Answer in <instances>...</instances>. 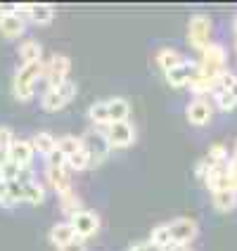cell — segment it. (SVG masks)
Wrapping results in <instances>:
<instances>
[{
  "label": "cell",
  "mask_w": 237,
  "mask_h": 251,
  "mask_svg": "<svg viewBox=\"0 0 237 251\" xmlns=\"http://www.w3.org/2000/svg\"><path fill=\"white\" fill-rule=\"evenodd\" d=\"M150 242H154L157 247H161L164 251L171 249V232H168V225L166 223L157 225L152 230V235H150Z\"/></svg>",
  "instance_id": "obj_25"
},
{
  "label": "cell",
  "mask_w": 237,
  "mask_h": 251,
  "mask_svg": "<svg viewBox=\"0 0 237 251\" xmlns=\"http://www.w3.org/2000/svg\"><path fill=\"white\" fill-rule=\"evenodd\" d=\"M33 145H31V140H24V138H14L12 147H10V161H12L14 166H19L22 171L24 168H31V161H33Z\"/></svg>",
  "instance_id": "obj_14"
},
{
  "label": "cell",
  "mask_w": 237,
  "mask_h": 251,
  "mask_svg": "<svg viewBox=\"0 0 237 251\" xmlns=\"http://www.w3.org/2000/svg\"><path fill=\"white\" fill-rule=\"evenodd\" d=\"M207 161H209L211 166H216V164H225L230 156H228V150H225V145H221V142H216V145H211L209 147V154L204 156Z\"/></svg>",
  "instance_id": "obj_27"
},
{
  "label": "cell",
  "mask_w": 237,
  "mask_h": 251,
  "mask_svg": "<svg viewBox=\"0 0 237 251\" xmlns=\"http://www.w3.org/2000/svg\"><path fill=\"white\" fill-rule=\"evenodd\" d=\"M43 67H45V62H28V64H22L17 74H14V83H12V90L17 100H22V102H28V100H33L36 95V81L43 78Z\"/></svg>",
  "instance_id": "obj_1"
},
{
  "label": "cell",
  "mask_w": 237,
  "mask_h": 251,
  "mask_svg": "<svg viewBox=\"0 0 237 251\" xmlns=\"http://www.w3.org/2000/svg\"><path fill=\"white\" fill-rule=\"evenodd\" d=\"M59 251H88L83 244V239H74V242H69V244H64Z\"/></svg>",
  "instance_id": "obj_36"
},
{
  "label": "cell",
  "mask_w": 237,
  "mask_h": 251,
  "mask_svg": "<svg viewBox=\"0 0 237 251\" xmlns=\"http://www.w3.org/2000/svg\"><path fill=\"white\" fill-rule=\"evenodd\" d=\"M185 116L192 126H207L213 119V102L209 98H195L185 107Z\"/></svg>",
  "instance_id": "obj_11"
},
{
  "label": "cell",
  "mask_w": 237,
  "mask_h": 251,
  "mask_svg": "<svg viewBox=\"0 0 237 251\" xmlns=\"http://www.w3.org/2000/svg\"><path fill=\"white\" fill-rule=\"evenodd\" d=\"M211 204L213 209L221 211V213H230L237 206V192L235 190H218V192H211Z\"/></svg>",
  "instance_id": "obj_19"
},
{
  "label": "cell",
  "mask_w": 237,
  "mask_h": 251,
  "mask_svg": "<svg viewBox=\"0 0 237 251\" xmlns=\"http://www.w3.org/2000/svg\"><path fill=\"white\" fill-rule=\"evenodd\" d=\"M19 59L22 64H28V62H41L43 59V45L36 38H26V41L19 43Z\"/></svg>",
  "instance_id": "obj_20"
},
{
  "label": "cell",
  "mask_w": 237,
  "mask_h": 251,
  "mask_svg": "<svg viewBox=\"0 0 237 251\" xmlns=\"http://www.w3.org/2000/svg\"><path fill=\"white\" fill-rule=\"evenodd\" d=\"M228 171H230V190L237 192V142L235 150H233V156L228 159Z\"/></svg>",
  "instance_id": "obj_30"
},
{
  "label": "cell",
  "mask_w": 237,
  "mask_h": 251,
  "mask_svg": "<svg viewBox=\"0 0 237 251\" xmlns=\"http://www.w3.org/2000/svg\"><path fill=\"white\" fill-rule=\"evenodd\" d=\"M209 36H211V17L204 12L192 14L190 24H187V38L192 43V48L204 50V45L209 43Z\"/></svg>",
  "instance_id": "obj_7"
},
{
  "label": "cell",
  "mask_w": 237,
  "mask_h": 251,
  "mask_svg": "<svg viewBox=\"0 0 237 251\" xmlns=\"http://www.w3.org/2000/svg\"><path fill=\"white\" fill-rule=\"evenodd\" d=\"M211 102H213V107L221 109V112H233L237 107L235 98H233L228 90H223V88H216V90L211 93Z\"/></svg>",
  "instance_id": "obj_23"
},
{
  "label": "cell",
  "mask_w": 237,
  "mask_h": 251,
  "mask_svg": "<svg viewBox=\"0 0 237 251\" xmlns=\"http://www.w3.org/2000/svg\"><path fill=\"white\" fill-rule=\"evenodd\" d=\"M181 62H185V57H183L181 50H176V48H161L159 52H157V64L166 71H171L173 67H178Z\"/></svg>",
  "instance_id": "obj_21"
},
{
  "label": "cell",
  "mask_w": 237,
  "mask_h": 251,
  "mask_svg": "<svg viewBox=\"0 0 237 251\" xmlns=\"http://www.w3.org/2000/svg\"><path fill=\"white\" fill-rule=\"evenodd\" d=\"M105 130V138L109 142L112 150H124V147H131L135 142V128L131 121H116V124H109Z\"/></svg>",
  "instance_id": "obj_6"
},
{
  "label": "cell",
  "mask_w": 237,
  "mask_h": 251,
  "mask_svg": "<svg viewBox=\"0 0 237 251\" xmlns=\"http://www.w3.org/2000/svg\"><path fill=\"white\" fill-rule=\"evenodd\" d=\"M107 112H109V121H128V114H131V104L126 98H112L107 100Z\"/></svg>",
  "instance_id": "obj_22"
},
{
  "label": "cell",
  "mask_w": 237,
  "mask_h": 251,
  "mask_svg": "<svg viewBox=\"0 0 237 251\" xmlns=\"http://www.w3.org/2000/svg\"><path fill=\"white\" fill-rule=\"evenodd\" d=\"M17 180L22 182V187H24V201L33 204V206L43 204V199H45V187L38 182V178H33L31 168H24V171L19 173Z\"/></svg>",
  "instance_id": "obj_12"
},
{
  "label": "cell",
  "mask_w": 237,
  "mask_h": 251,
  "mask_svg": "<svg viewBox=\"0 0 237 251\" xmlns=\"http://www.w3.org/2000/svg\"><path fill=\"white\" fill-rule=\"evenodd\" d=\"M168 232H171V247H187L199 232V225L195 218H185L178 216L173 221H168Z\"/></svg>",
  "instance_id": "obj_4"
},
{
  "label": "cell",
  "mask_w": 237,
  "mask_h": 251,
  "mask_svg": "<svg viewBox=\"0 0 237 251\" xmlns=\"http://www.w3.org/2000/svg\"><path fill=\"white\" fill-rule=\"evenodd\" d=\"M0 206H5V209H12V206H17V204L12 201V197H10L7 180H0Z\"/></svg>",
  "instance_id": "obj_31"
},
{
  "label": "cell",
  "mask_w": 237,
  "mask_h": 251,
  "mask_svg": "<svg viewBox=\"0 0 237 251\" xmlns=\"http://www.w3.org/2000/svg\"><path fill=\"white\" fill-rule=\"evenodd\" d=\"M128 251H164V249H161V247H157V244L150 242V239H142V242H135Z\"/></svg>",
  "instance_id": "obj_34"
},
{
  "label": "cell",
  "mask_w": 237,
  "mask_h": 251,
  "mask_svg": "<svg viewBox=\"0 0 237 251\" xmlns=\"http://www.w3.org/2000/svg\"><path fill=\"white\" fill-rule=\"evenodd\" d=\"M76 93H79V85L71 78L62 81L59 85H48L45 93L41 95V107L45 112H59L76 98Z\"/></svg>",
  "instance_id": "obj_2"
},
{
  "label": "cell",
  "mask_w": 237,
  "mask_h": 251,
  "mask_svg": "<svg viewBox=\"0 0 237 251\" xmlns=\"http://www.w3.org/2000/svg\"><path fill=\"white\" fill-rule=\"evenodd\" d=\"M228 62V52L221 43H207L204 50H202V62H199V69L204 74H211V76H221L223 71H228L225 67Z\"/></svg>",
  "instance_id": "obj_3"
},
{
  "label": "cell",
  "mask_w": 237,
  "mask_h": 251,
  "mask_svg": "<svg viewBox=\"0 0 237 251\" xmlns=\"http://www.w3.org/2000/svg\"><path fill=\"white\" fill-rule=\"evenodd\" d=\"M207 187L211 192H218V190H230V171H228V161L225 164H216V166L209 168L207 173Z\"/></svg>",
  "instance_id": "obj_16"
},
{
  "label": "cell",
  "mask_w": 237,
  "mask_h": 251,
  "mask_svg": "<svg viewBox=\"0 0 237 251\" xmlns=\"http://www.w3.org/2000/svg\"><path fill=\"white\" fill-rule=\"evenodd\" d=\"M218 88L228 90V93L235 98V102H237V74H233L230 69L223 71V74H221V81H218Z\"/></svg>",
  "instance_id": "obj_29"
},
{
  "label": "cell",
  "mask_w": 237,
  "mask_h": 251,
  "mask_svg": "<svg viewBox=\"0 0 237 251\" xmlns=\"http://www.w3.org/2000/svg\"><path fill=\"white\" fill-rule=\"evenodd\" d=\"M209 168H211V164L207 161V159H199V161H197V166H195L197 178H199V180H204V178H207V173H209Z\"/></svg>",
  "instance_id": "obj_35"
},
{
  "label": "cell",
  "mask_w": 237,
  "mask_h": 251,
  "mask_svg": "<svg viewBox=\"0 0 237 251\" xmlns=\"http://www.w3.org/2000/svg\"><path fill=\"white\" fill-rule=\"evenodd\" d=\"M93 166L90 164V156L85 154V150H81V152L71 154V156H67V168H74V171H83V168Z\"/></svg>",
  "instance_id": "obj_28"
},
{
  "label": "cell",
  "mask_w": 237,
  "mask_h": 251,
  "mask_svg": "<svg viewBox=\"0 0 237 251\" xmlns=\"http://www.w3.org/2000/svg\"><path fill=\"white\" fill-rule=\"evenodd\" d=\"M233 28H235V36H237V17H235V22H233Z\"/></svg>",
  "instance_id": "obj_37"
},
{
  "label": "cell",
  "mask_w": 237,
  "mask_h": 251,
  "mask_svg": "<svg viewBox=\"0 0 237 251\" xmlns=\"http://www.w3.org/2000/svg\"><path fill=\"white\" fill-rule=\"evenodd\" d=\"M45 180H48V185H50L59 197L74 190V187H71V176L67 173V168L45 166Z\"/></svg>",
  "instance_id": "obj_15"
},
{
  "label": "cell",
  "mask_w": 237,
  "mask_h": 251,
  "mask_svg": "<svg viewBox=\"0 0 237 251\" xmlns=\"http://www.w3.org/2000/svg\"><path fill=\"white\" fill-rule=\"evenodd\" d=\"M197 71H199V62L185 59L178 67H173L171 71H166V81H168V85H173V88H183V85H190V81L197 76Z\"/></svg>",
  "instance_id": "obj_13"
},
{
  "label": "cell",
  "mask_w": 237,
  "mask_h": 251,
  "mask_svg": "<svg viewBox=\"0 0 237 251\" xmlns=\"http://www.w3.org/2000/svg\"><path fill=\"white\" fill-rule=\"evenodd\" d=\"M81 142H83L85 154L90 156V164H95V166L102 164V161L107 159V154L112 152V147H109V142L105 138V130H102V128L88 130L83 138H81Z\"/></svg>",
  "instance_id": "obj_5"
},
{
  "label": "cell",
  "mask_w": 237,
  "mask_h": 251,
  "mask_svg": "<svg viewBox=\"0 0 237 251\" xmlns=\"http://www.w3.org/2000/svg\"><path fill=\"white\" fill-rule=\"evenodd\" d=\"M76 237V230L71 227L69 221H62V223H57L50 227V242L55 244L57 249H62L64 244H69V242H74Z\"/></svg>",
  "instance_id": "obj_17"
},
{
  "label": "cell",
  "mask_w": 237,
  "mask_h": 251,
  "mask_svg": "<svg viewBox=\"0 0 237 251\" xmlns=\"http://www.w3.org/2000/svg\"><path fill=\"white\" fill-rule=\"evenodd\" d=\"M24 31H26V17L17 12V7L0 10V33L5 38H19Z\"/></svg>",
  "instance_id": "obj_9"
},
{
  "label": "cell",
  "mask_w": 237,
  "mask_h": 251,
  "mask_svg": "<svg viewBox=\"0 0 237 251\" xmlns=\"http://www.w3.org/2000/svg\"><path fill=\"white\" fill-rule=\"evenodd\" d=\"M69 223H71V227L76 230V237L88 239V237H95V235H98L100 216L95 213V211L81 209V211H76L74 216H69Z\"/></svg>",
  "instance_id": "obj_8"
},
{
  "label": "cell",
  "mask_w": 237,
  "mask_h": 251,
  "mask_svg": "<svg viewBox=\"0 0 237 251\" xmlns=\"http://www.w3.org/2000/svg\"><path fill=\"white\" fill-rule=\"evenodd\" d=\"M45 166L67 168V156H64V154H62V152H59V150H57V152H53V154H50V156H48V159H45Z\"/></svg>",
  "instance_id": "obj_33"
},
{
  "label": "cell",
  "mask_w": 237,
  "mask_h": 251,
  "mask_svg": "<svg viewBox=\"0 0 237 251\" xmlns=\"http://www.w3.org/2000/svg\"><path fill=\"white\" fill-rule=\"evenodd\" d=\"M31 145H33V152H38L41 156H50L53 152H57V138L48 130H38L33 138H31Z\"/></svg>",
  "instance_id": "obj_18"
},
{
  "label": "cell",
  "mask_w": 237,
  "mask_h": 251,
  "mask_svg": "<svg viewBox=\"0 0 237 251\" xmlns=\"http://www.w3.org/2000/svg\"><path fill=\"white\" fill-rule=\"evenodd\" d=\"M57 150L64 154V156H71V154L83 150V142H81V138H76V135H62V138H57Z\"/></svg>",
  "instance_id": "obj_24"
},
{
  "label": "cell",
  "mask_w": 237,
  "mask_h": 251,
  "mask_svg": "<svg viewBox=\"0 0 237 251\" xmlns=\"http://www.w3.org/2000/svg\"><path fill=\"white\" fill-rule=\"evenodd\" d=\"M7 187H10V197H12L14 204L24 201V187H22V182L19 180H7Z\"/></svg>",
  "instance_id": "obj_32"
},
{
  "label": "cell",
  "mask_w": 237,
  "mask_h": 251,
  "mask_svg": "<svg viewBox=\"0 0 237 251\" xmlns=\"http://www.w3.org/2000/svg\"><path fill=\"white\" fill-rule=\"evenodd\" d=\"M59 206H62V211L67 213V216H74L76 211H81L83 206H81V199H79V195L71 190V192H67V195L59 197Z\"/></svg>",
  "instance_id": "obj_26"
},
{
  "label": "cell",
  "mask_w": 237,
  "mask_h": 251,
  "mask_svg": "<svg viewBox=\"0 0 237 251\" xmlns=\"http://www.w3.org/2000/svg\"><path fill=\"white\" fill-rule=\"evenodd\" d=\"M71 69V59L67 55H53L50 62H45L43 67V81L48 85H59L62 81L69 78Z\"/></svg>",
  "instance_id": "obj_10"
}]
</instances>
